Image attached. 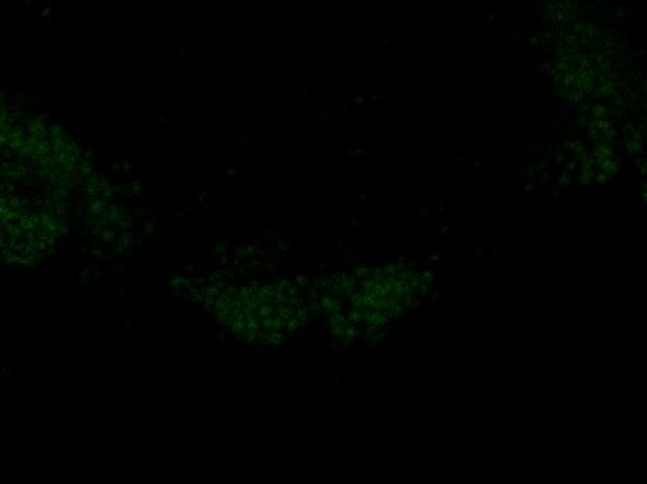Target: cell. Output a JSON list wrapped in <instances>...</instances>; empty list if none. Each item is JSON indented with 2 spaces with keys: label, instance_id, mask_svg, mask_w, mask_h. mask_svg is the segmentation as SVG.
Segmentation results:
<instances>
[]
</instances>
